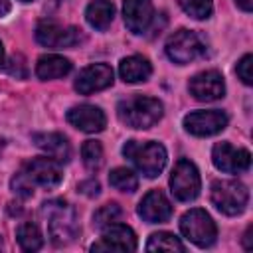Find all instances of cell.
Returning <instances> with one entry per match:
<instances>
[{"mask_svg":"<svg viewBox=\"0 0 253 253\" xmlns=\"http://www.w3.org/2000/svg\"><path fill=\"white\" fill-rule=\"evenodd\" d=\"M4 67V45H2V42H0V69Z\"/></svg>","mask_w":253,"mask_h":253,"instance_id":"cell-33","label":"cell"},{"mask_svg":"<svg viewBox=\"0 0 253 253\" xmlns=\"http://www.w3.org/2000/svg\"><path fill=\"white\" fill-rule=\"evenodd\" d=\"M10 10H12L10 0H0V18H2V16H6Z\"/></svg>","mask_w":253,"mask_h":253,"instance_id":"cell-32","label":"cell"},{"mask_svg":"<svg viewBox=\"0 0 253 253\" xmlns=\"http://www.w3.org/2000/svg\"><path fill=\"white\" fill-rule=\"evenodd\" d=\"M235 4H237L243 12H251V8H253V0H235Z\"/></svg>","mask_w":253,"mask_h":253,"instance_id":"cell-31","label":"cell"},{"mask_svg":"<svg viewBox=\"0 0 253 253\" xmlns=\"http://www.w3.org/2000/svg\"><path fill=\"white\" fill-rule=\"evenodd\" d=\"M178 2H180L182 10L188 16L196 18V20H206L213 12V2L211 0H178Z\"/></svg>","mask_w":253,"mask_h":253,"instance_id":"cell-26","label":"cell"},{"mask_svg":"<svg viewBox=\"0 0 253 253\" xmlns=\"http://www.w3.org/2000/svg\"><path fill=\"white\" fill-rule=\"evenodd\" d=\"M109 184L121 192H128L132 194L136 188H138V178L132 170L128 168H115L111 174H109Z\"/></svg>","mask_w":253,"mask_h":253,"instance_id":"cell-24","label":"cell"},{"mask_svg":"<svg viewBox=\"0 0 253 253\" xmlns=\"http://www.w3.org/2000/svg\"><path fill=\"white\" fill-rule=\"evenodd\" d=\"M16 237H18V243L24 251H38L42 245H43V237H42V231L36 223L32 221H24L18 231H16Z\"/></svg>","mask_w":253,"mask_h":253,"instance_id":"cell-22","label":"cell"},{"mask_svg":"<svg viewBox=\"0 0 253 253\" xmlns=\"http://www.w3.org/2000/svg\"><path fill=\"white\" fill-rule=\"evenodd\" d=\"M71 71V61L63 55H55V53H47L42 55L36 63V75L42 81H49V79H59L65 77Z\"/></svg>","mask_w":253,"mask_h":253,"instance_id":"cell-20","label":"cell"},{"mask_svg":"<svg viewBox=\"0 0 253 253\" xmlns=\"http://www.w3.org/2000/svg\"><path fill=\"white\" fill-rule=\"evenodd\" d=\"M188 91L194 99L204 101V103H211L223 97L225 93V83L219 71L215 69H208L202 73H196L190 83H188Z\"/></svg>","mask_w":253,"mask_h":253,"instance_id":"cell-13","label":"cell"},{"mask_svg":"<svg viewBox=\"0 0 253 253\" xmlns=\"http://www.w3.org/2000/svg\"><path fill=\"white\" fill-rule=\"evenodd\" d=\"M206 53V42L200 34L192 30H178L166 40V55L170 61L178 65H186L190 61H196Z\"/></svg>","mask_w":253,"mask_h":253,"instance_id":"cell-7","label":"cell"},{"mask_svg":"<svg viewBox=\"0 0 253 253\" xmlns=\"http://www.w3.org/2000/svg\"><path fill=\"white\" fill-rule=\"evenodd\" d=\"M77 190H79L81 194L89 196V198H95V196H99V192H101V186H99V182H97L95 178H91V180H85V182H81V184L77 186Z\"/></svg>","mask_w":253,"mask_h":253,"instance_id":"cell-29","label":"cell"},{"mask_svg":"<svg viewBox=\"0 0 253 253\" xmlns=\"http://www.w3.org/2000/svg\"><path fill=\"white\" fill-rule=\"evenodd\" d=\"M123 18L132 34H142L152 22V0H125Z\"/></svg>","mask_w":253,"mask_h":253,"instance_id":"cell-17","label":"cell"},{"mask_svg":"<svg viewBox=\"0 0 253 253\" xmlns=\"http://www.w3.org/2000/svg\"><path fill=\"white\" fill-rule=\"evenodd\" d=\"M180 231L188 241H192L198 247H210L215 243V237H217V227L211 215L200 208H194L182 215Z\"/></svg>","mask_w":253,"mask_h":253,"instance_id":"cell-6","label":"cell"},{"mask_svg":"<svg viewBox=\"0 0 253 253\" xmlns=\"http://www.w3.org/2000/svg\"><path fill=\"white\" fill-rule=\"evenodd\" d=\"M42 215L45 217L49 237L55 245L71 243L79 233L77 213L63 200H49L42 206Z\"/></svg>","mask_w":253,"mask_h":253,"instance_id":"cell-2","label":"cell"},{"mask_svg":"<svg viewBox=\"0 0 253 253\" xmlns=\"http://www.w3.org/2000/svg\"><path fill=\"white\" fill-rule=\"evenodd\" d=\"M152 65L142 55H128L123 57L119 63V75L125 83H142L150 77Z\"/></svg>","mask_w":253,"mask_h":253,"instance_id":"cell-19","label":"cell"},{"mask_svg":"<svg viewBox=\"0 0 253 253\" xmlns=\"http://www.w3.org/2000/svg\"><path fill=\"white\" fill-rule=\"evenodd\" d=\"M81 38H83L81 30H77L73 26H61L53 20H42L36 28L38 43H42L45 47H53V49L71 47V45L79 43Z\"/></svg>","mask_w":253,"mask_h":253,"instance_id":"cell-9","label":"cell"},{"mask_svg":"<svg viewBox=\"0 0 253 253\" xmlns=\"http://www.w3.org/2000/svg\"><path fill=\"white\" fill-rule=\"evenodd\" d=\"M67 123L83 132H101L107 126V117L99 107L85 103L67 111Z\"/></svg>","mask_w":253,"mask_h":253,"instance_id":"cell-15","label":"cell"},{"mask_svg":"<svg viewBox=\"0 0 253 253\" xmlns=\"http://www.w3.org/2000/svg\"><path fill=\"white\" fill-rule=\"evenodd\" d=\"M202 188L200 172L194 162L188 158H180L170 174V192L178 202H192L198 198Z\"/></svg>","mask_w":253,"mask_h":253,"instance_id":"cell-8","label":"cell"},{"mask_svg":"<svg viewBox=\"0 0 253 253\" xmlns=\"http://www.w3.org/2000/svg\"><path fill=\"white\" fill-rule=\"evenodd\" d=\"M121 213H123V210H121L119 204H115V202L105 204V206H101V208L95 211V215H93V225H95V227H105V225H109V223H115V221H119Z\"/></svg>","mask_w":253,"mask_h":253,"instance_id":"cell-27","label":"cell"},{"mask_svg":"<svg viewBox=\"0 0 253 253\" xmlns=\"http://www.w3.org/2000/svg\"><path fill=\"white\" fill-rule=\"evenodd\" d=\"M136 235L125 223H109L103 227V235L91 245V251H134Z\"/></svg>","mask_w":253,"mask_h":253,"instance_id":"cell-12","label":"cell"},{"mask_svg":"<svg viewBox=\"0 0 253 253\" xmlns=\"http://www.w3.org/2000/svg\"><path fill=\"white\" fill-rule=\"evenodd\" d=\"M211 204L225 215H239L249 202V190L237 180H213L210 188Z\"/></svg>","mask_w":253,"mask_h":253,"instance_id":"cell-5","label":"cell"},{"mask_svg":"<svg viewBox=\"0 0 253 253\" xmlns=\"http://www.w3.org/2000/svg\"><path fill=\"white\" fill-rule=\"evenodd\" d=\"M229 119L223 111L211 109V111H194L184 117V128L194 136H211L221 132L227 126Z\"/></svg>","mask_w":253,"mask_h":253,"instance_id":"cell-10","label":"cell"},{"mask_svg":"<svg viewBox=\"0 0 253 253\" xmlns=\"http://www.w3.org/2000/svg\"><path fill=\"white\" fill-rule=\"evenodd\" d=\"M32 140L36 142V146L40 150H43L47 156H51L53 160L57 162H69L71 158V146L67 142V138L59 132H40V134H34Z\"/></svg>","mask_w":253,"mask_h":253,"instance_id":"cell-18","label":"cell"},{"mask_svg":"<svg viewBox=\"0 0 253 253\" xmlns=\"http://www.w3.org/2000/svg\"><path fill=\"white\" fill-rule=\"evenodd\" d=\"M85 18L91 28L103 32L111 26L115 18V4L111 0H93L85 10Z\"/></svg>","mask_w":253,"mask_h":253,"instance_id":"cell-21","label":"cell"},{"mask_svg":"<svg viewBox=\"0 0 253 253\" xmlns=\"http://www.w3.org/2000/svg\"><path fill=\"white\" fill-rule=\"evenodd\" d=\"M22 2H32V0H22Z\"/></svg>","mask_w":253,"mask_h":253,"instance_id":"cell-34","label":"cell"},{"mask_svg":"<svg viewBox=\"0 0 253 253\" xmlns=\"http://www.w3.org/2000/svg\"><path fill=\"white\" fill-rule=\"evenodd\" d=\"M81 158H83V164L95 172L103 166V146L99 140H85L81 144Z\"/></svg>","mask_w":253,"mask_h":253,"instance_id":"cell-25","label":"cell"},{"mask_svg":"<svg viewBox=\"0 0 253 253\" xmlns=\"http://www.w3.org/2000/svg\"><path fill=\"white\" fill-rule=\"evenodd\" d=\"M117 115L121 123L130 128H150L162 119L164 107L154 97L136 95V97L121 101L117 107Z\"/></svg>","mask_w":253,"mask_h":253,"instance_id":"cell-3","label":"cell"},{"mask_svg":"<svg viewBox=\"0 0 253 253\" xmlns=\"http://www.w3.org/2000/svg\"><path fill=\"white\" fill-rule=\"evenodd\" d=\"M63 180L61 162L53 160L51 156H38L24 164V168L12 178V190L24 198L34 194V186L42 188H55Z\"/></svg>","mask_w":253,"mask_h":253,"instance_id":"cell-1","label":"cell"},{"mask_svg":"<svg viewBox=\"0 0 253 253\" xmlns=\"http://www.w3.org/2000/svg\"><path fill=\"white\" fill-rule=\"evenodd\" d=\"M138 215L148 223H164L172 215V204L160 190H150L138 204Z\"/></svg>","mask_w":253,"mask_h":253,"instance_id":"cell-16","label":"cell"},{"mask_svg":"<svg viewBox=\"0 0 253 253\" xmlns=\"http://www.w3.org/2000/svg\"><path fill=\"white\" fill-rule=\"evenodd\" d=\"M123 154L146 178H156L164 170L166 158H168L166 148L160 142H154V140H148V142L126 140L125 146H123Z\"/></svg>","mask_w":253,"mask_h":253,"instance_id":"cell-4","label":"cell"},{"mask_svg":"<svg viewBox=\"0 0 253 253\" xmlns=\"http://www.w3.org/2000/svg\"><path fill=\"white\" fill-rule=\"evenodd\" d=\"M251 229L253 227H247L245 235H243V247L245 249H253V237H251Z\"/></svg>","mask_w":253,"mask_h":253,"instance_id":"cell-30","label":"cell"},{"mask_svg":"<svg viewBox=\"0 0 253 253\" xmlns=\"http://www.w3.org/2000/svg\"><path fill=\"white\" fill-rule=\"evenodd\" d=\"M251 67H253V55H251V53L243 55V57L239 59L237 67H235L237 77H239L245 85H251V83H253V71H251Z\"/></svg>","mask_w":253,"mask_h":253,"instance_id":"cell-28","label":"cell"},{"mask_svg":"<svg viewBox=\"0 0 253 253\" xmlns=\"http://www.w3.org/2000/svg\"><path fill=\"white\" fill-rule=\"evenodd\" d=\"M146 251H180L182 253L184 251V245H182V241L174 233L158 231V233H152L148 237Z\"/></svg>","mask_w":253,"mask_h":253,"instance_id":"cell-23","label":"cell"},{"mask_svg":"<svg viewBox=\"0 0 253 253\" xmlns=\"http://www.w3.org/2000/svg\"><path fill=\"white\" fill-rule=\"evenodd\" d=\"M115 81V73L111 69V65L107 63H93L87 65L75 79V91L81 95H91L97 91H103L107 87H111Z\"/></svg>","mask_w":253,"mask_h":253,"instance_id":"cell-14","label":"cell"},{"mask_svg":"<svg viewBox=\"0 0 253 253\" xmlns=\"http://www.w3.org/2000/svg\"><path fill=\"white\" fill-rule=\"evenodd\" d=\"M211 162L217 170L227 174L247 172L251 166V152L245 148H235L229 142H217L211 150Z\"/></svg>","mask_w":253,"mask_h":253,"instance_id":"cell-11","label":"cell"}]
</instances>
